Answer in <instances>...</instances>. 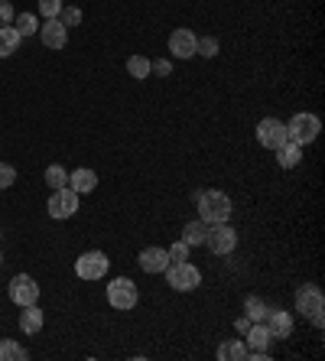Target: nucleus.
I'll return each mask as SVG.
<instances>
[{"label": "nucleus", "mask_w": 325, "mask_h": 361, "mask_svg": "<svg viewBox=\"0 0 325 361\" xmlns=\"http://www.w3.org/2000/svg\"><path fill=\"white\" fill-rule=\"evenodd\" d=\"M195 202H199V215H202L205 225H218V221L231 219V199H228V192H221V189L199 192L195 195Z\"/></svg>", "instance_id": "obj_1"}, {"label": "nucleus", "mask_w": 325, "mask_h": 361, "mask_svg": "<svg viewBox=\"0 0 325 361\" xmlns=\"http://www.w3.org/2000/svg\"><path fill=\"white\" fill-rule=\"evenodd\" d=\"M296 312H302L316 329L325 326V296L316 283H306L296 290Z\"/></svg>", "instance_id": "obj_2"}, {"label": "nucleus", "mask_w": 325, "mask_h": 361, "mask_svg": "<svg viewBox=\"0 0 325 361\" xmlns=\"http://www.w3.org/2000/svg\"><path fill=\"white\" fill-rule=\"evenodd\" d=\"M163 274H166V283L173 286V290H179V293H189V290H195V286L202 283V270L195 267V264H189V261L169 264Z\"/></svg>", "instance_id": "obj_3"}, {"label": "nucleus", "mask_w": 325, "mask_h": 361, "mask_svg": "<svg viewBox=\"0 0 325 361\" xmlns=\"http://www.w3.org/2000/svg\"><path fill=\"white\" fill-rule=\"evenodd\" d=\"M319 130H322V121L316 114H296L286 124V140L296 143V147H306V143H312L319 137Z\"/></svg>", "instance_id": "obj_4"}, {"label": "nucleus", "mask_w": 325, "mask_h": 361, "mask_svg": "<svg viewBox=\"0 0 325 361\" xmlns=\"http://www.w3.org/2000/svg\"><path fill=\"white\" fill-rule=\"evenodd\" d=\"M137 300H140V293H137V283H134V280H127V277L111 280V286H108V302L114 306V310H121V312L134 310Z\"/></svg>", "instance_id": "obj_5"}, {"label": "nucleus", "mask_w": 325, "mask_h": 361, "mask_svg": "<svg viewBox=\"0 0 325 361\" xmlns=\"http://www.w3.org/2000/svg\"><path fill=\"white\" fill-rule=\"evenodd\" d=\"M49 215L52 219H72L78 212V192L75 189H68V185H62V189H52V195H49Z\"/></svg>", "instance_id": "obj_6"}, {"label": "nucleus", "mask_w": 325, "mask_h": 361, "mask_svg": "<svg viewBox=\"0 0 325 361\" xmlns=\"http://www.w3.org/2000/svg\"><path fill=\"white\" fill-rule=\"evenodd\" d=\"M7 293H10V300L23 310V306H33V302L39 300V286H36V280L30 277V274H17V277L10 280Z\"/></svg>", "instance_id": "obj_7"}, {"label": "nucleus", "mask_w": 325, "mask_h": 361, "mask_svg": "<svg viewBox=\"0 0 325 361\" xmlns=\"http://www.w3.org/2000/svg\"><path fill=\"white\" fill-rule=\"evenodd\" d=\"M257 143L276 153L283 143H290V140H286V124H283V121H276V118H264L257 124Z\"/></svg>", "instance_id": "obj_8"}, {"label": "nucleus", "mask_w": 325, "mask_h": 361, "mask_svg": "<svg viewBox=\"0 0 325 361\" xmlns=\"http://www.w3.org/2000/svg\"><path fill=\"white\" fill-rule=\"evenodd\" d=\"M205 244H209L215 254H231L238 247V231H234L228 221H218V225L209 228V235H205Z\"/></svg>", "instance_id": "obj_9"}, {"label": "nucleus", "mask_w": 325, "mask_h": 361, "mask_svg": "<svg viewBox=\"0 0 325 361\" xmlns=\"http://www.w3.org/2000/svg\"><path fill=\"white\" fill-rule=\"evenodd\" d=\"M108 254H101V251H88V254H82L75 261V274L82 280H101L104 274H108Z\"/></svg>", "instance_id": "obj_10"}, {"label": "nucleus", "mask_w": 325, "mask_h": 361, "mask_svg": "<svg viewBox=\"0 0 325 361\" xmlns=\"http://www.w3.org/2000/svg\"><path fill=\"white\" fill-rule=\"evenodd\" d=\"M39 39L46 49H66L68 42V26H62V20L52 17L46 23H39Z\"/></svg>", "instance_id": "obj_11"}, {"label": "nucleus", "mask_w": 325, "mask_h": 361, "mask_svg": "<svg viewBox=\"0 0 325 361\" xmlns=\"http://www.w3.org/2000/svg\"><path fill=\"white\" fill-rule=\"evenodd\" d=\"M195 46H199V36L192 33V30H176V33L169 36V52H173L176 59H192V56H199Z\"/></svg>", "instance_id": "obj_12"}, {"label": "nucleus", "mask_w": 325, "mask_h": 361, "mask_svg": "<svg viewBox=\"0 0 325 361\" xmlns=\"http://www.w3.org/2000/svg\"><path fill=\"white\" fill-rule=\"evenodd\" d=\"M137 264H140L147 274H163V270L169 267V254H166V247H147V251H140Z\"/></svg>", "instance_id": "obj_13"}, {"label": "nucleus", "mask_w": 325, "mask_h": 361, "mask_svg": "<svg viewBox=\"0 0 325 361\" xmlns=\"http://www.w3.org/2000/svg\"><path fill=\"white\" fill-rule=\"evenodd\" d=\"M274 336H270V329L264 322H250V329L244 332V345H247L250 352H267Z\"/></svg>", "instance_id": "obj_14"}, {"label": "nucleus", "mask_w": 325, "mask_h": 361, "mask_svg": "<svg viewBox=\"0 0 325 361\" xmlns=\"http://www.w3.org/2000/svg\"><path fill=\"white\" fill-rule=\"evenodd\" d=\"M264 326L270 329V336L274 338H290L293 336V316L283 310H270L267 319H264Z\"/></svg>", "instance_id": "obj_15"}, {"label": "nucleus", "mask_w": 325, "mask_h": 361, "mask_svg": "<svg viewBox=\"0 0 325 361\" xmlns=\"http://www.w3.org/2000/svg\"><path fill=\"white\" fill-rule=\"evenodd\" d=\"M68 189H75L78 195L94 192V189H98V173H94V169H75V173L68 176Z\"/></svg>", "instance_id": "obj_16"}, {"label": "nucleus", "mask_w": 325, "mask_h": 361, "mask_svg": "<svg viewBox=\"0 0 325 361\" xmlns=\"http://www.w3.org/2000/svg\"><path fill=\"white\" fill-rule=\"evenodd\" d=\"M250 355V348L241 342V338H228L221 348H218V358L221 361H244Z\"/></svg>", "instance_id": "obj_17"}, {"label": "nucleus", "mask_w": 325, "mask_h": 361, "mask_svg": "<svg viewBox=\"0 0 325 361\" xmlns=\"http://www.w3.org/2000/svg\"><path fill=\"white\" fill-rule=\"evenodd\" d=\"M20 329H23L26 336H36L42 329V310H36V302L33 306H23V312H20Z\"/></svg>", "instance_id": "obj_18"}, {"label": "nucleus", "mask_w": 325, "mask_h": 361, "mask_svg": "<svg viewBox=\"0 0 325 361\" xmlns=\"http://www.w3.org/2000/svg\"><path fill=\"white\" fill-rule=\"evenodd\" d=\"M20 39H23V36L17 33V26H0V59L13 56L17 46H20Z\"/></svg>", "instance_id": "obj_19"}, {"label": "nucleus", "mask_w": 325, "mask_h": 361, "mask_svg": "<svg viewBox=\"0 0 325 361\" xmlns=\"http://www.w3.org/2000/svg\"><path fill=\"white\" fill-rule=\"evenodd\" d=\"M300 160H302V147H296V143H283V147L276 150V163H280V169L300 166Z\"/></svg>", "instance_id": "obj_20"}, {"label": "nucleus", "mask_w": 325, "mask_h": 361, "mask_svg": "<svg viewBox=\"0 0 325 361\" xmlns=\"http://www.w3.org/2000/svg\"><path fill=\"white\" fill-rule=\"evenodd\" d=\"M205 235H209V225H205L202 219L189 221V225L183 228V241L189 244V247H195V244H205Z\"/></svg>", "instance_id": "obj_21"}, {"label": "nucleus", "mask_w": 325, "mask_h": 361, "mask_svg": "<svg viewBox=\"0 0 325 361\" xmlns=\"http://www.w3.org/2000/svg\"><path fill=\"white\" fill-rule=\"evenodd\" d=\"M267 312H270V306L260 300V296H247V300H244V316H247L250 322H264Z\"/></svg>", "instance_id": "obj_22"}, {"label": "nucleus", "mask_w": 325, "mask_h": 361, "mask_svg": "<svg viewBox=\"0 0 325 361\" xmlns=\"http://www.w3.org/2000/svg\"><path fill=\"white\" fill-rule=\"evenodd\" d=\"M23 358H30V352L20 342H13V338L0 342V361H23Z\"/></svg>", "instance_id": "obj_23"}, {"label": "nucleus", "mask_w": 325, "mask_h": 361, "mask_svg": "<svg viewBox=\"0 0 325 361\" xmlns=\"http://www.w3.org/2000/svg\"><path fill=\"white\" fill-rule=\"evenodd\" d=\"M46 185H49V189H62V185H68V173H66V166H59V163L46 166Z\"/></svg>", "instance_id": "obj_24"}, {"label": "nucleus", "mask_w": 325, "mask_h": 361, "mask_svg": "<svg viewBox=\"0 0 325 361\" xmlns=\"http://www.w3.org/2000/svg\"><path fill=\"white\" fill-rule=\"evenodd\" d=\"M127 72L134 78H150V59L147 56H130L127 59Z\"/></svg>", "instance_id": "obj_25"}, {"label": "nucleus", "mask_w": 325, "mask_h": 361, "mask_svg": "<svg viewBox=\"0 0 325 361\" xmlns=\"http://www.w3.org/2000/svg\"><path fill=\"white\" fill-rule=\"evenodd\" d=\"M17 33H20V36H33V33H39V20H36L33 13H20V20H17Z\"/></svg>", "instance_id": "obj_26"}, {"label": "nucleus", "mask_w": 325, "mask_h": 361, "mask_svg": "<svg viewBox=\"0 0 325 361\" xmlns=\"http://www.w3.org/2000/svg\"><path fill=\"white\" fill-rule=\"evenodd\" d=\"M195 52H202L205 59H211V56H218V39L215 36H202L199 46H195Z\"/></svg>", "instance_id": "obj_27"}, {"label": "nucleus", "mask_w": 325, "mask_h": 361, "mask_svg": "<svg viewBox=\"0 0 325 361\" xmlns=\"http://www.w3.org/2000/svg\"><path fill=\"white\" fill-rule=\"evenodd\" d=\"M59 20H62V26H78V23H82V10H78V7H62Z\"/></svg>", "instance_id": "obj_28"}, {"label": "nucleus", "mask_w": 325, "mask_h": 361, "mask_svg": "<svg viewBox=\"0 0 325 361\" xmlns=\"http://www.w3.org/2000/svg\"><path fill=\"white\" fill-rule=\"evenodd\" d=\"M39 13L46 20L59 17V13H62V0H39Z\"/></svg>", "instance_id": "obj_29"}, {"label": "nucleus", "mask_w": 325, "mask_h": 361, "mask_svg": "<svg viewBox=\"0 0 325 361\" xmlns=\"http://www.w3.org/2000/svg\"><path fill=\"white\" fill-rule=\"evenodd\" d=\"M13 183H17V169L10 163H0V189H10Z\"/></svg>", "instance_id": "obj_30"}, {"label": "nucleus", "mask_w": 325, "mask_h": 361, "mask_svg": "<svg viewBox=\"0 0 325 361\" xmlns=\"http://www.w3.org/2000/svg\"><path fill=\"white\" fill-rule=\"evenodd\" d=\"M166 254H169V264H176V261H185V257H189V244H185V241H176Z\"/></svg>", "instance_id": "obj_31"}, {"label": "nucleus", "mask_w": 325, "mask_h": 361, "mask_svg": "<svg viewBox=\"0 0 325 361\" xmlns=\"http://www.w3.org/2000/svg\"><path fill=\"white\" fill-rule=\"evenodd\" d=\"M13 17H17L13 4H10V0H0V26H10L13 23Z\"/></svg>", "instance_id": "obj_32"}, {"label": "nucleus", "mask_w": 325, "mask_h": 361, "mask_svg": "<svg viewBox=\"0 0 325 361\" xmlns=\"http://www.w3.org/2000/svg\"><path fill=\"white\" fill-rule=\"evenodd\" d=\"M150 72L153 75H159V78H166L169 72H173V66H169L166 59H159V62H150Z\"/></svg>", "instance_id": "obj_33"}, {"label": "nucleus", "mask_w": 325, "mask_h": 361, "mask_svg": "<svg viewBox=\"0 0 325 361\" xmlns=\"http://www.w3.org/2000/svg\"><path fill=\"white\" fill-rule=\"evenodd\" d=\"M234 329H238V332H241V336H244V332H247V329H250V319H247V316H241V319L234 322Z\"/></svg>", "instance_id": "obj_34"}, {"label": "nucleus", "mask_w": 325, "mask_h": 361, "mask_svg": "<svg viewBox=\"0 0 325 361\" xmlns=\"http://www.w3.org/2000/svg\"><path fill=\"white\" fill-rule=\"evenodd\" d=\"M0 264H4V257H0Z\"/></svg>", "instance_id": "obj_35"}]
</instances>
